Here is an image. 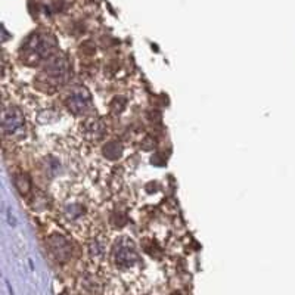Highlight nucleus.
Here are the masks:
<instances>
[{
    "label": "nucleus",
    "mask_w": 295,
    "mask_h": 295,
    "mask_svg": "<svg viewBox=\"0 0 295 295\" xmlns=\"http://www.w3.org/2000/svg\"><path fill=\"white\" fill-rule=\"evenodd\" d=\"M117 264L121 267H130L136 261V253L133 250V245H120L117 247Z\"/></svg>",
    "instance_id": "f257e3e1"
},
{
    "label": "nucleus",
    "mask_w": 295,
    "mask_h": 295,
    "mask_svg": "<svg viewBox=\"0 0 295 295\" xmlns=\"http://www.w3.org/2000/svg\"><path fill=\"white\" fill-rule=\"evenodd\" d=\"M89 93L86 92V89H77L73 93V96L70 98V108L74 112H81L86 110V107L89 105Z\"/></svg>",
    "instance_id": "f03ea898"
},
{
    "label": "nucleus",
    "mask_w": 295,
    "mask_h": 295,
    "mask_svg": "<svg viewBox=\"0 0 295 295\" xmlns=\"http://www.w3.org/2000/svg\"><path fill=\"white\" fill-rule=\"evenodd\" d=\"M21 126H22V120L18 112H12V111L6 112L4 120H3V127L6 132L15 133L18 129H21Z\"/></svg>",
    "instance_id": "7ed1b4c3"
}]
</instances>
